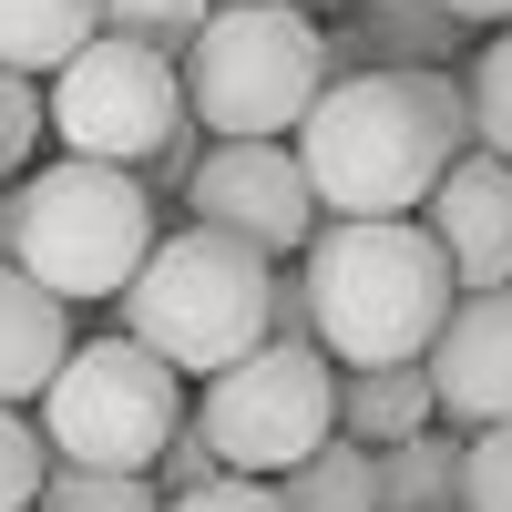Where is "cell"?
I'll return each instance as SVG.
<instances>
[{
    "mask_svg": "<svg viewBox=\"0 0 512 512\" xmlns=\"http://www.w3.org/2000/svg\"><path fill=\"white\" fill-rule=\"evenodd\" d=\"M164 205L113 175V164H31V175L0 195V267H21L31 287H52L62 308H93V297H123L144 267V246Z\"/></svg>",
    "mask_w": 512,
    "mask_h": 512,
    "instance_id": "cell-3",
    "label": "cell"
},
{
    "mask_svg": "<svg viewBox=\"0 0 512 512\" xmlns=\"http://www.w3.org/2000/svg\"><path fill=\"white\" fill-rule=\"evenodd\" d=\"M144 482H154L164 502H175V492H205V482H216V451H205V431H195V420H185V431H175V441L154 451V472H144Z\"/></svg>",
    "mask_w": 512,
    "mask_h": 512,
    "instance_id": "cell-24",
    "label": "cell"
},
{
    "mask_svg": "<svg viewBox=\"0 0 512 512\" xmlns=\"http://www.w3.org/2000/svg\"><path fill=\"white\" fill-rule=\"evenodd\" d=\"M164 512H277V492H267V482H246V472H216L205 492H175Z\"/></svg>",
    "mask_w": 512,
    "mask_h": 512,
    "instance_id": "cell-25",
    "label": "cell"
},
{
    "mask_svg": "<svg viewBox=\"0 0 512 512\" xmlns=\"http://www.w3.org/2000/svg\"><path fill=\"white\" fill-rule=\"evenodd\" d=\"M297 287H308V338L338 369H410L461 297L420 216H328Z\"/></svg>",
    "mask_w": 512,
    "mask_h": 512,
    "instance_id": "cell-2",
    "label": "cell"
},
{
    "mask_svg": "<svg viewBox=\"0 0 512 512\" xmlns=\"http://www.w3.org/2000/svg\"><path fill=\"white\" fill-rule=\"evenodd\" d=\"M31 410H41L31 420L41 451L72 472H154V451L185 431V379L113 328V338H72Z\"/></svg>",
    "mask_w": 512,
    "mask_h": 512,
    "instance_id": "cell-6",
    "label": "cell"
},
{
    "mask_svg": "<svg viewBox=\"0 0 512 512\" xmlns=\"http://www.w3.org/2000/svg\"><path fill=\"white\" fill-rule=\"evenodd\" d=\"M93 31H103V0H0V72L52 82Z\"/></svg>",
    "mask_w": 512,
    "mask_h": 512,
    "instance_id": "cell-15",
    "label": "cell"
},
{
    "mask_svg": "<svg viewBox=\"0 0 512 512\" xmlns=\"http://www.w3.org/2000/svg\"><path fill=\"white\" fill-rule=\"evenodd\" d=\"M62 349H72V308L52 287H31L21 267H0V410H31L52 390Z\"/></svg>",
    "mask_w": 512,
    "mask_h": 512,
    "instance_id": "cell-13",
    "label": "cell"
},
{
    "mask_svg": "<svg viewBox=\"0 0 512 512\" xmlns=\"http://www.w3.org/2000/svg\"><path fill=\"white\" fill-rule=\"evenodd\" d=\"M185 420L205 431L216 472L277 482L318 441H338V359L318 338H267V349H246L236 369L205 379V400H185Z\"/></svg>",
    "mask_w": 512,
    "mask_h": 512,
    "instance_id": "cell-7",
    "label": "cell"
},
{
    "mask_svg": "<svg viewBox=\"0 0 512 512\" xmlns=\"http://www.w3.org/2000/svg\"><path fill=\"white\" fill-rule=\"evenodd\" d=\"M461 31L441 0H369L349 31H328V82L338 72H451L461 62Z\"/></svg>",
    "mask_w": 512,
    "mask_h": 512,
    "instance_id": "cell-12",
    "label": "cell"
},
{
    "mask_svg": "<svg viewBox=\"0 0 512 512\" xmlns=\"http://www.w3.org/2000/svg\"><path fill=\"white\" fill-rule=\"evenodd\" d=\"M461 512H512V420L461 431Z\"/></svg>",
    "mask_w": 512,
    "mask_h": 512,
    "instance_id": "cell-21",
    "label": "cell"
},
{
    "mask_svg": "<svg viewBox=\"0 0 512 512\" xmlns=\"http://www.w3.org/2000/svg\"><path fill=\"white\" fill-rule=\"evenodd\" d=\"M461 113H472V154L512 164V21L472 52V72H461Z\"/></svg>",
    "mask_w": 512,
    "mask_h": 512,
    "instance_id": "cell-18",
    "label": "cell"
},
{
    "mask_svg": "<svg viewBox=\"0 0 512 512\" xmlns=\"http://www.w3.org/2000/svg\"><path fill=\"white\" fill-rule=\"evenodd\" d=\"M420 379H431V420H451V431L512 420V287L451 297L441 338L420 349Z\"/></svg>",
    "mask_w": 512,
    "mask_h": 512,
    "instance_id": "cell-10",
    "label": "cell"
},
{
    "mask_svg": "<svg viewBox=\"0 0 512 512\" xmlns=\"http://www.w3.org/2000/svg\"><path fill=\"white\" fill-rule=\"evenodd\" d=\"M216 11H236V0H216Z\"/></svg>",
    "mask_w": 512,
    "mask_h": 512,
    "instance_id": "cell-27",
    "label": "cell"
},
{
    "mask_svg": "<svg viewBox=\"0 0 512 512\" xmlns=\"http://www.w3.org/2000/svg\"><path fill=\"white\" fill-rule=\"evenodd\" d=\"M420 431H441L420 359L410 369H338V441L349 451H390V441H420Z\"/></svg>",
    "mask_w": 512,
    "mask_h": 512,
    "instance_id": "cell-14",
    "label": "cell"
},
{
    "mask_svg": "<svg viewBox=\"0 0 512 512\" xmlns=\"http://www.w3.org/2000/svg\"><path fill=\"white\" fill-rule=\"evenodd\" d=\"M175 205H185V226H216V236L256 246L267 267H277V256H308V236L328 226L287 144H205Z\"/></svg>",
    "mask_w": 512,
    "mask_h": 512,
    "instance_id": "cell-9",
    "label": "cell"
},
{
    "mask_svg": "<svg viewBox=\"0 0 512 512\" xmlns=\"http://www.w3.org/2000/svg\"><path fill=\"white\" fill-rule=\"evenodd\" d=\"M31 512H164V492L144 472H72V461H52Z\"/></svg>",
    "mask_w": 512,
    "mask_h": 512,
    "instance_id": "cell-19",
    "label": "cell"
},
{
    "mask_svg": "<svg viewBox=\"0 0 512 512\" xmlns=\"http://www.w3.org/2000/svg\"><path fill=\"white\" fill-rule=\"evenodd\" d=\"M267 492H277V512H379L369 451H349V441H318V451L297 461V472H277Z\"/></svg>",
    "mask_w": 512,
    "mask_h": 512,
    "instance_id": "cell-17",
    "label": "cell"
},
{
    "mask_svg": "<svg viewBox=\"0 0 512 512\" xmlns=\"http://www.w3.org/2000/svg\"><path fill=\"white\" fill-rule=\"evenodd\" d=\"M41 472H52V451H41L31 410H0V512H31L41 502Z\"/></svg>",
    "mask_w": 512,
    "mask_h": 512,
    "instance_id": "cell-23",
    "label": "cell"
},
{
    "mask_svg": "<svg viewBox=\"0 0 512 512\" xmlns=\"http://www.w3.org/2000/svg\"><path fill=\"white\" fill-rule=\"evenodd\" d=\"M41 154V82L31 72H0V185H21Z\"/></svg>",
    "mask_w": 512,
    "mask_h": 512,
    "instance_id": "cell-22",
    "label": "cell"
},
{
    "mask_svg": "<svg viewBox=\"0 0 512 512\" xmlns=\"http://www.w3.org/2000/svg\"><path fill=\"white\" fill-rule=\"evenodd\" d=\"M41 134H62L72 164L144 175V164L185 134V82H175V62H164V52L93 31L52 82H41Z\"/></svg>",
    "mask_w": 512,
    "mask_h": 512,
    "instance_id": "cell-8",
    "label": "cell"
},
{
    "mask_svg": "<svg viewBox=\"0 0 512 512\" xmlns=\"http://www.w3.org/2000/svg\"><path fill=\"white\" fill-rule=\"evenodd\" d=\"M318 216H420L451 154H472L461 72H338L287 134Z\"/></svg>",
    "mask_w": 512,
    "mask_h": 512,
    "instance_id": "cell-1",
    "label": "cell"
},
{
    "mask_svg": "<svg viewBox=\"0 0 512 512\" xmlns=\"http://www.w3.org/2000/svg\"><path fill=\"white\" fill-rule=\"evenodd\" d=\"M369 492H379V512H461V431L369 451Z\"/></svg>",
    "mask_w": 512,
    "mask_h": 512,
    "instance_id": "cell-16",
    "label": "cell"
},
{
    "mask_svg": "<svg viewBox=\"0 0 512 512\" xmlns=\"http://www.w3.org/2000/svg\"><path fill=\"white\" fill-rule=\"evenodd\" d=\"M420 236L441 246V267H451L461 297L512 287V164H492V154H451L441 185L420 195Z\"/></svg>",
    "mask_w": 512,
    "mask_h": 512,
    "instance_id": "cell-11",
    "label": "cell"
},
{
    "mask_svg": "<svg viewBox=\"0 0 512 512\" xmlns=\"http://www.w3.org/2000/svg\"><path fill=\"white\" fill-rule=\"evenodd\" d=\"M175 82L205 144H287L328 82V31L297 0H236L205 11V31L175 52Z\"/></svg>",
    "mask_w": 512,
    "mask_h": 512,
    "instance_id": "cell-5",
    "label": "cell"
},
{
    "mask_svg": "<svg viewBox=\"0 0 512 512\" xmlns=\"http://www.w3.org/2000/svg\"><path fill=\"white\" fill-rule=\"evenodd\" d=\"M205 11H216V0H103V31H113V41H144V52L175 62L185 41L205 31Z\"/></svg>",
    "mask_w": 512,
    "mask_h": 512,
    "instance_id": "cell-20",
    "label": "cell"
},
{
    "mask_svg": "<svg viewBox=\"0 0 512 512\" xmlns=\"http://www.w3.org/2000/svg\"><path fill=\"white\" fill-rule=\"evenodd\" d=\"M267 297H277V267L256 246L216 226H175L144 246V267L113 308H123V338L154 349L175 379H216L246 349H267Z\"/></svg>",
    "mask_w": 512,
    "mask_h": 512,
    "instance_id": "cell-4",
    "label": "cell"
},
{
    "mask_svg": "<svg viewBox=\"0 0 512 512\" xmlns=\"http://www.w3.org/2000/svg\"><path fill=\"white\" fill-rule=\"evenodd\" d=\"M441 11H451L461 31H502V21H512V0H441Z\"/></svg>",
    "mask_w": 512,
    "mask_h": 512,
    "instance_id": "cell-26",
    "label": "cell"
}]
</instances>
